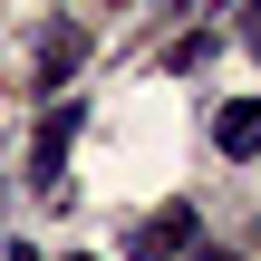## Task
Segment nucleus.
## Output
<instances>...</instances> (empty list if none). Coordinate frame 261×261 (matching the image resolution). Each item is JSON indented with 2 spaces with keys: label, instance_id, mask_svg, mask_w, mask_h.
I'll use <instances>...</instances> for the list:
<instances>
[{
  "label": "nucleus",
  "instance_id": "f257e3e1",
  "mask_svg": "<svg viewBox=\"0 0 261 261\" xmlns=\"http://www.w3.org/2000/svg\"><path fill=\"white\" fill-rule=\"evenodd\" d=\"M77 126H87L77 97H58V107L39 116V155H29V184H39V194H68V145H77Z\"/></svg>",
  "mask_w": 261,
  "mask_h": 261
},
{
  "label": "nucleus",
  "instance_id": "f03ea898",
  "mask_svg": "<svg viewBox=\"0 0 261 261\" xmlns=\"http://www.w3.org/2000/svg\"><path fill=\"white\" fill-rule=\"evenodd\" d=\"M194 232H203L194 203H165V213H145V223L126 232V261H184V252H194Z\"/></svg>",
  "mask_w": 261,
  "mask_h": 261
},
{
  "label": "nucleus",
  "instance_id": "7ed1b4c3",
  "mask_svg": "<svg viewBox=\"0 0 261 261\" xmlns=\"http://www.w3.org/2000/svg\"><path fill=\"white\" fill-rule=\"evenodd\" d=\"M77 58H87V29H77V19H48V29H39V87H68Z\"/></svg>",
  "mask_w": 261,
  "mask_h": 261
},
{
  "label": "nucleus",
  "instance_id": "20e7f679",
  "mask_svg": "<svg viewBox=\"0 0 261 261\" xmlns=\"http://www.w3.org/2000/svg\"><path fill=\"white\" fill-rule=\"evenodd\" d=\"M213 145H223V155H261V97H232V107L213 116Z\"/></svg>",
  "mask_w": 261,
  "mask_h": 261
},
{
  "label": "nucleus",
  "instance_id": "39448f33",
  "mask_svg": "<svg viewBox=\"0 0 261 261\" xmlns=\"http://www.w3.org/2000/svg\"><path fill=\"white\" fill-rule=\"evenodd\" d=\"M242 29H252V48H261V0H242Z\"/></svg>",
  "mask_w": 261,
  "mask_h": 261
},
{
  "label": "nucleus",
  "instance_id": "423d86ee",
  "mask_svg": "<svg viewBox=\"0 0 261 261\" xmlns=\"http://www.w3.org/2000/svg\"><path fill=\"white\" fill-rule=\"evenodd\" d=\"M10 261H39V252H29V242H10Z\"/></svg>",
  "mask_w": 261,
  "mask_h": 261
},
{
  "label": "nucleus",
  "instance_id": "0eeeda50",
  "mask_svg": "<svg viewBox=\"0 0 261 261\" xmlns=\"http://www.w3.org/2000/svg\"><path fill=\"white\" fill-rule=\"evenodd\" d=\"M184 261H232V252H184Z\"/></svg>",
  "mask_w": 261,
  "mask_h": 261
},
{
  "label": "nucleus",
  "instance_id": "6e6552de",
  "mask_svg": "<svg viewBox=\"0 0 261 261\" xmlns=\"http://www.w3.org/2000/svg\"><path fill=\"white\" fill-rule=\"evenodd\" d=\"M184 10H213V0H184Z\"/></svg>",
  "mask_w": 261,
  "mask_h": 261
},
{
  "label": "nucleus",
  "instance_id": "1a4fd4ad",
  "mask_svg": "<svg viewBox=\"0 0 261 261\" xmlns=\"http://www.w3.org/2000/svg\"><path fill=\"white\" fill-rule=\"evenodd\" d=\"M68 261H87V252H68Z\"/></svg>",
  "mask_w": 261,
  "mask_h": 261
}]
</instances>
